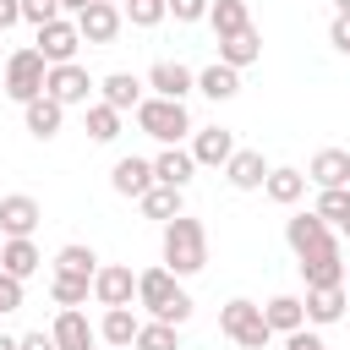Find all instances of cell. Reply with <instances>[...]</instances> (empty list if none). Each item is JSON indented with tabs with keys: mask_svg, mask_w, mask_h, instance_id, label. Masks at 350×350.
Instances as JSON below:
<instances>
[{
	"mask_svg": "<svg viewBox=\"0 0 350 350\" xmlns=\"http://www.w3.org/2000/svg\"><path fill=\"white\" fill-rule=\"evenodd\" d=\"M164 268L175 279H191V273L208 268V230H202V219L180 213V219L164 224Z\"/></svg>",
	"mask_w": 350,
	"mask_h": 350,
	"instance_id": "1",
	"label": "cell"
},
{
	"mask_svg": "<svg viewBox=\"0 0 350 350\" xmlns=\"http://www.w3.org/2000/svg\"><path fill=\"white\" fill-rule=\"evenodd\" d=\"M137 306H148L159 323H170V328H180L186 317H191V295L180 290V279L170 273V268H142L137 273Z\"/></svg>",
	"mask_w": 350,
	"mask_h": 350,
	"instance_id": "2",
	"label": "cell"
},
{
	"mask_svg": "<svg viewBox=\"0 0 350 350\" xmlns=\"http://www.w3.org/2000/svg\"><path fill=\"white\" fill-rule=\"evenodd\" d=\"M137 131H148L153 142H164V148H180V137H191L197 126H191V115H186V104H175V98H142L137 109Z\"/></svg>",
	"mask_w": 350,
	"mask_h": 350,
	"instance_id": "3",
	"label": "cell"
},
{
	"mask_svg": "<svg viewBox=\"0 0 350 350\" xmlns=\"http://www.w3.org/2000/svg\"><path fill=\"white\" fill-rule=\"evenodd\" d=\"M219 334L230 345H241V350H268V339H273L268 323H262V306L246 301V295H235V301L219 306Z\"/></svg>",
	"mask_w": 350,
	"mask_h": 350,
	"instance_id": "4",
	"label": "cell"
},
{
	"mask_svg": "<svg viewBox=\"0 0 350 350\" xmlns=\"http://www.w3.org/2000/svg\"><path fill=\"white\" fill-rule=\"evenodd\" d=\"M44 77H49V66H44V55H38L33 44L5 55V98H16V104L38 98V93H44Z\"/></svg>",
	"mask_w": 350,
	"mask_h": 350,
	"instance_id": "5",
	"label": "cell"
},
{
	"mask_svg": "<svg viewBox=\"0 0 350 350\" xmlns=\"http://www.w3.org/2000/svg\"><path fill=\"white\" fill-rule=\"evenodd\" d=\"M44 93H49L60 109H71V104H82V109H88V98L98 93V82L88 77V66H77V60H71V66H49Z\"/></svg>",
	"mask_w": 350,
	"mask_h": 350,
	"instance_id": "6",
	"label": "cell"
},
{
	"mask_svg": "<svg viewBox=\"0 0 350 350\" xmlns=\"http://www.w3.org/2000/svg\"><path fill=\"white\" fill-rule=\"evenodd\" d=\"M38 55H44V66H71L77 60V49H82V33H77V22L71 16H55V22H44L38 27V44H33Z\"/></svg>",
	"mask_w": 350,
	"mask_h": 350,
	"instance_id": "7",
	"label": "cell"
},
{
	"mask_svg": "<svg viewBox=\"0 0 350 350\" xmlns=\"http://www.w3.org/2000/svg\"><path fill=\"white\" fill-rule=\"evenodd\" d=\"M301 279H306V290L345 284V252H339V241H328V246H312V252L301 257Z\"/></svg>",
	"mask_w": 350,
	"mask_h": 350,
	"instance_id": "8",
	"label": "cell"
},
{
	"mask_svg": "<svg viewBox=\"0 0 350 350\" xmlns=\"http://www.w3.org/2000/svg\"><path fill=\"white\" fill-rule=\"evenodd\" d=\"M93 301L98 306H131L137 301V273L126 262H98L93 273Z\"/></svg>",
	"mask_w": 350,
	"mask_h": 350,
	"instance_id": "9",
	"label": "cell"
},
{
	"mask_svg": "<svg viewBox=\"0 0 350 350\" xmlns=\"http://www.w3.org/2000/svg\"><path fill=\"white\" fill-rule=\"evenodd\" d=\"M71 22H77L82 44H115V38H120V27H126L120 5H104V0H93V5H88V11H77Z\"/></svg>",
	"mask_w": 350,
	"mask_h": 350,
	"instance_id": "10",
	"label": "cell"
},
{
	"mask_svg": "<svg viewBox=\"0 0 350 350\" xmlns=\"http://www.w3.org/2000/svg\"><path fill=\"white\" fill-rule=\"evenodd\" d=\"M142 88H153V98H175V104H186V93L197 88V71L180 66V60H153Z\"/></svg>",
	"mask_w": 350,
	"mask_h": 350,
	"instance_id": "11",
	"label": "cell"
},
{
	"mask_svg": "<svg viewBox=\"0 0 350 350\" xmlns=\"http://www.w3.org/2000/svg\"><path fill=\"white\" fill-rule=\"evenodd\" d=\"M38 219H44V208H38L27 191H11V197H0V230H5V241H33Z\"/></svg>",
	"mask_w": 350,
	"mask_h": 350,
	"instance_id": "12",
	"label": "cell"
},
{
	"mask_svg": "<svg viewBox=\"0 0 350 350\" xmlns=\"http://www.w3.org/2000/svg\"><path fill=\"white\" fill-rule=\"evenodd\" d=\"M49 339H55V350H93V345H98V328L88 323V312L66 306V312H55Z\"/></svg>",
	"mask_w": 350,
	"mask_h": 350,
	"instance_id": "13",
	"label": "cell"
},
{
	"mask_svg": "<svg viewBox=\"0 0 350 350\" xmlns=\"http://www.w3.org/2000/svg\"><path fill=\"white\" fill-rule=\"evenodd\" d=\"M191 159H197V170L208 164V170H224L230 164V153H235V137L224 131V126H202V131H191V148H186Z\"/></svg>",
	"mask_w": 350,
	"mask_h": 350,
	"instance_id": "14",
	"label": "cell"
},
{
	"mask_svg": "<svg viewBox=\"0 0 350 350\" xmlns=\"http://www.w3.org/2000/svg\"><path fill=\"white\" fill-rule=\"evenodd\" d=\"M268 170H273V164H268L257 148H235V153H230V164H224V180H230L235 191H262Z\"/></svg>",
	"mask_w": 350,
	"mask_h": 350,
	"instance_id": "15",
	"label": "cell"
},
{
	"mask_svg": "<svg viewBox=\"0 0 350 350\" xmlns=\"http://www.w3.org/2000/svg\"><path fill=\"white\" fill-rule=\"evenodd\" d=\"M345 306H350V290H345V284H328V290H306V295H301V312H306V323H317V328L345 323Z\"/></svg>",
	"mask_w": 350,
	"mask_h": 350,
	"instance_id": "16",
	"label": "cell"
},
{
	"mask_svg": "<svg viewBox=\"0 0 350 350\" xmlns=\"http://www.w3.org/2000/svg\"><path fill=\"white\" fill-rule=\"evenodd\" d=\"M317 191H328V186H350V153L345 148H323V153H312V164L301 170Z\"/></svg>",
	"mask_w": 350,
	"mask_h": 350,
	"instance_id": "17",
	"label": "cell"
},
{
	"mask_svg": "<svg viewBox=\"0 0 350 350\" xmlns=\"http://www.w3.org/2000/svg\"><path fill=\"white\" fill-rule=\"evenodd\" d=\"M137 328H142V317H137L131 306H104V317H98V345H109V350H131Z\"/></svg>",
	"mask_w": 350,
	"mask_h": 350,
	"instance_id": "18",
	"label": "cell"
},
{
	"mask_svg": "<svg viewBox=\"0 0 350 350\" xmlns=\"http://www.w3.org/2000/svg\"><path fill=\"white\" fill-rule=\"evenodd\" d=\"M257 60H262V33H257V27L219 38V66H230V71H246V66H257Z\"/></svg>",
	"mask_w": 350,
	"mask_h": 350,
	"instance_id": "19",
	"label": "cell"
},
{
	"mask_svg": "<svg viewBox=\"0 0 350 350\" xmlns=\"http://www.w3.org/2000/svg\"><path fill=\"white\" fill-rule=\"evenodd\" d=\"M148 93H142V77H131V71H109L104 82H98V104H109V109H137Z\"/></svg>",
	"mask_w": 350,
	"mask_h": 350,
	"instance_id": "20",
	"label": "cell"
},
{
	"mask_svg": "<svg viewBox=\"0 0 350 350\" xmlns=\"http://www.w3.org/2000/svg\"><path fill=\"white\" fill-rule=\"evenodd\" d=\"M109 186H115L120 197H142V191L153 186V159H137V153L115 159V170H109Z\"/></svg>",
	"mask_w": 350,
	"mask_h": 350,
	"instance_id": "21",
	"label": "cell"
},
{
	"mask_svg": "<svg viewBox=\"0 0 350 350\" xmlns=\"http://www.w3.org/2000/svg\"><path fill=\"white\" fill-rule=\"evenodd\" d=\"M284 241H290V252H295V257H306L312 246H328V241H334V230H328L317 213H295V219H284Z\"/></svg>",
	"mask_w": 350,
	"mask_h": 350,
	"instance_id": "22",
	"label": "cell"
},
{
	"mask_svg": "<svg viewBox=\"0 0 350 350\" xmlns=\"http://www.w3.org/2000/svg\"><path fill=\"white\" fill-rule=\"evenodd\" d=\"M191 175H197V159H191L186 148H164V153L153 159V180H159V186L186 191V186H191Z\"/></svg>",
	"mask_w": 350,
	"mask_h": 350,
	"instance_id": "23",
	"label": "cell"
},
{
	"mask_svg": "<svg viewBox=\"0 0 350 350\" xmlns=\"http://www.w3.org/2000/svg\"><path fill=\"white\" fill-rule=\"evenodd\" d=\"M22 120H27V131L38 137V142H49L55 131H60V120H66V109L49 98V93H38V98H27L22 104Z\"/></svg>",
	"mask_w": 350,
	"mask_h": 350,
	"instance_id": "24",
	"label": "cell"
},
{
	"mask_svg": "<svg viewBox=\"0 0 350 350\" xmlns=\"http://www.w3.org/2000/svg\"><path fill=\"white\" fill-rule=\"evenodd\" d=\"M262 197H268V202H279V208H290V202H301V197H306V175H301V170H290V164H273V170H268V180H262Z\"/></svg>",
	"mask_w": 350,
	"mask_h": 350,
	"instance_id": "25",
	"label": "cell"
},
{
	"mask_svg": "<svg viewBox=\"0 0 350 350\" xmlns=\"http://www.w3.org/2000/svg\"><path fill=\"white\" fill-rule=\"evenodd\" d=\"M44 268V252L33 246V241H5L0 246V273H11V279H33Z\"/></svg>",
	"mask_w": 350,
	"mask_h": 350,
	"instance_id": "26",
	"label": "cell"
},
{
	"mask_svg": "<svg viewBox=\"0 0 350 350\" xmlns=\"http://www.w3.org/2000/svg\"><path fill=\"white\" fill-rule=\"evenodd\" d=\"M262 323H268V334H295V328H306L301 295H273V301L262 306Z\"/></svg>",
	"mask_w": 350,
	"mask_h": 350,
	"instance_id": "27",
	"label": "cell"
},
{
	"mask_svg": "<svg viewBox=\"0 0 350 350\" xmlns=\"http://www.w3.org/2000/svg\"><path fill=\"white\" fill-rule=\"evenodd\" d=\"M197 93H208L213 104H224V98H235V93H241V71H230V66H219V60H213V66H202V71H197Z\"/></svg>",
	"mask_w": 350,
	"mask_h": 350,
	"instance_id": "28",
	"label": "cell"
},
{
	"mask_svg": "<svg viewBox=\"0 0 350 350\" xmlns=\"http://www.w3.org/2000/svg\"><path fill=\"white\" fill-rule=\"evenodd\" d=\"M137 208H142V219H159V224H170V219H180V191L153 180V186L137 197Z\"/></svg>",
	"mask_w": 350,
	"mask_h": 350,
	"instance_id": "29",
	"label": "cell"
},
{
	"mask_svg": "<svg viewBox=\"0 0 350 350\" xmlns=\"http://www.w3.org/2000/svg\"><path fill=\"white\" fill-rule=\"evenodd\" d=\"M208 22H213L219 38H230V33L252 27V11H246V0H208Z\"/></svg>",
	"mask_w": 350,
	"mask_h": 350,
	"instance_id": "30",
	"label": "cell"
},
{
	"mask_svg": "<svg viewBox=\"0 0 350 350\" xmlns=\"http://www.w3.org/2000/svg\"><path fill=\"white\" fill-rule=\"evenodd\" d=\"M55 273L93 279V273H98V252H93V246H82V241H71V246H60V252H55Z\"/></svg>",
	"mask_w": 350,
	"mask_h": 350,
	"instance_id": "31",
	"label": "cell"
},
{
	"mask_svg": "<svg viewBox=\"0 0 350 350\" xmlns=\"http://www.w3.org/2000/svg\"><path fill=\"white\" fill-rule=\"evenodd\" d=\"M49 295H55V306L66 312V306H82L88 295H93V279H77V273H49Z\"/></svg>",
	"mask_w": 350,
	"mask_h": 350,
	"instance_id": "32",
	"label": "cell"
},
{
	"mask_svg": "<svg viewBox=\"0 0 350 350\" xmlns=\"http://www.w3.org/2000/svg\"><path fill=\"white\" fill-rule=\"evenodd\" d=\"M120 120H126L120 109H109V104H98V98L88 104V137H93V142H115V137H120Z\"/></svg>",
	"mask_w": 350,
	"mask_h": 350,
	"instance_id": "33",
	"label": "cell"
},
{
	"mask_svg": "<svg viewBox=\"0 0 350 350\" xmlns=\"http://www.w3.org/2000/svg\"><path fill=\"white\" fill-rule=\"evenodd\" d=\"M131 350H180V328H170V323H142L137 328V339H131Z\"/></svg>",
	"mask_w": 350,
	"mask_h": 350,
	"instance_id": "34",
	"label": "cell"
},
{
	"mask_svg": "<svg viewBox=\"0 0 350 350\" xmlns=\"http://www.w3.org/2000/svg\"><path fill=\"white\" fill-rule=\"evenodd\" d=\"M323 224H345L350 219V186H328V191H317V208H312Z\"/></svg>",
	"mask_w": 350,
	"mask_h": 350,
	"instance_id": "35",
	"label": "cell"
},
{
	"mask_svg": "<svg viewBox=\"0 0 350 350\" xmlns=\"http://www.w3.org/2000/svg\"><path fill=\"white\" fill-rule=\"evenodd\" d=\"M120 16L131 27H159L164 22V0H120Z\"/></svg>",
	"mask_w": 350,
	"mask_h": 350,
	"instance_id": "36",
	"label": "cell"
},
{
	"mask_svg": "<svg viewBox=\"0 0 350 350\" xmlns=\"http://www.w3.org/2000/svg\"><path fill=\"white\" fill-rule=\"evenodd\" d=\"M55 16H66V11H60V0H22V22H27L33 33H38L44 22H55Z\"/></svg>",
	"mask_w": 350,
	"mask_h": 350,
	"instance_id": "37",
	"label": "cell"
},
{
	"mask_svg": "<svg viewBox=\"0 0 350 350\" xmlns=\"http://www.w3.org/2000/svg\"><path fill=\"white\" fill-rule=\"evenodd\" d=\"M164 16H175V22H202V16H208V0H164Z\"/></svg>",
	"mask_w": 350,
	"mask_h": 350,
	"instance_id": "38",
	"label": "cell"
},
{
	"mask_svg": "<svg viewBox=\"0 0 350 350\" xmlns=\"http://www.w3.org/2000/svg\"><path fill=\"white\" fill-rule=\"evenodd\" d=\"M328 44H334L339 55H350V11H334V22H328Z\"/></svg>",
	"mask_w": 350,
	"mask_h": 350,
	"instance_id": "39",
	"label": "cell"
},
{
	"mask_svg": "<svg viewBox=\"0 0 350 350\" xmlns=\"http://www.w3.org/2000/svg\"><path fill=\"white\" fill-rule=\"evenodd\" d=\"M16 306H22V279L0 273V317H5V312H16Z\"/></svg>",
	"mask_w": 350,
	"mask_h": 350,
	"instance_id": "40",
	"label": "cell"
},
{
	"mask_svg": "<svg viewBox=\"0 0 350 350\" xmlns=\"http://www.w3.org/2000/svg\"><path fill=\"white\" fill-rule=\"evenodd\" d=\"M284 350H328V339L312 328H295V334H284Z\"/></svg>",
	"mask_w": 350,
	"mask_h": 350,
	"instance_id": "41",
	"label": "cell"
},
{
	"mask_svg": "<svg viewBox=\"0 0 350 350\" xmlns=\"http://www.w3.org/2000/svg\"><path fill=\"white\" fill-rule=\"evenodd\" d=\"M22 22V0H0V33Z\"/></svg>",
	"mask_w": 350,
	"mask_h": 350,
	"instance_id": "42",
	"label": "cell"
},
{
	"mask_svg": "<svg viewBox=\"0 0 350 350\" xmlns=\"http://www.w3.org/2000/svg\"><path fill=\"white\" fill-rule=\"evenodd\" d=\"M16 345H22V350H55V339H49V334H44V328H38V334H22V339H16Z\"/></svg>",
	"mask_w": 350,
	"mask_h": 350,
	"instance_id": "43",
	"label": "cell"
},
{
	"mask_svg": "<svg viewBox=\"0 0 350 350\" xmlns=\"http://www.w3.org/2000/svg\"><path fill=\"white\" fill-rule=\"evenodd\" d=\"M0 350H22V345H16V339H11V334H0Z\"/></svg>",
	"mask_w": 350,
	"mask_h": 350,
	"instance_id": "44",
	"label": "cell"
},
{
	"mask_svg": "<svg viewBox=\"0 0 350 350\" xmlns=\"http://www.w3.org/2000/svg\"><path fill=\"white\" fill-rule=\"evenodd\" d=\"M334 11H350V0H334Z\"/></svg>",
	"mask_w": 350,
	"mask_h": 350,
	"instance_id": "45",
	"label": "cell"
},
{
	"mask_svg": "<svg viewBox=\"0 0 350 350\" xmlns=\"http://www.w3.org/2000/svg\"><path fill=\"white\" fill-rule=\"evenodd\" d=\"M345 290H350V262H345Z\"/></svg>",
	"mask_w": 350,
	"mask_h": 350,
	"instance_id": "46",
	"label": "cell"
},
{
	"mask_svg": "<svg viewBox=\"0 0 350 350\" xmlns=\"http://www.w3.org/2000/svg\"><path fill=\"white\" fill-rule=\"evenodd\" d=\"M339 230H345V235H350V219H345V224H339Z\"/></svg>",
	"mask_w": 350,
	"mask_h": 350,
	"instance_id": "47",
	"label": "cell"
},
{
	"mask_svg": "<svg viewBox=\"0 0 350 350\" xmlns=\"http://www.w3.org/2000/svg\"><path fill=\"white\" fill-rule=\"evenodd\" d=\"M0 66H5V44H0Z\"/></svg>",
	"mask_w": 350,
	"mask_h": 350,
	"instance_id": "48",
	"label": "cell"
},
{
	"mask_svg": "<svg viewBox=\"0 0 350 350\" xmlns=\"http://www.w3.org/2000/svg\"><path fill=\"white\" fill-rule=\"evenodd\" d=\"M104 5H120V0H104Z\"/></svg>",
	"mask_w": 350,
	"mask_h": 350,
	"instance_id": "49",
	"label": "cell"
},
{
	"mask_svg": "<svg viewBox=\"0 0 350 350\" xmlns=\"http://www.w3.org/2000/svg\"><path fill=\"white\" fill-rule=\"evenodd\" d=\"M345 317H350V306H345Z\"/></svg>",
	"mask_w": 350,
	"mask_h": 350,
	"instance_id": "50",
	"label": "cell"
},
{
	"mask_svg": "<svg viewBox=\"0 0 350 350\" xmlns=\"http://www.w3.org/2000/svg\"><path fill=\"white\" fill-rule=\"evenodd\" d=\"M104 350H109V345H104Z\"/></svg>",
	"mask_w": 350,
	"mask_h": 350,
	"instance_id": "51",
	"label": "cell"
}]
</instances>
